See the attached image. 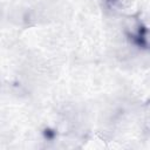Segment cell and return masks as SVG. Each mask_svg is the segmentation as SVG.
I'll list each match as a JSON object with an SVG mask.
<instances>
[{
    "instance_id": "1",
    "label": "cell",
    "mask_w": 150,
    "mask_h": 150,
    "mask_svg": "<svg viewBox=\"0 0 150 150\" xmlns=\"http://www.w3.org/2000/svg\"><path fill=\"white\" fill-rule=\"evenodd\" d=\"M127 36L129 41L135 45L139 49H148L149 41H148V28L141 21L137 22L128 33Z\"/></svg>"
},
{
    "instance_id": "2",
    "label": "cell",
    "mask_w": 150,
    "mask_h": 150,
    "mask_svg": "<svg viewBox=\"0 0 150 150\" xmlns=\"http://www.w3.org/2000/svg\"><path fill=\"white\" fill-rule=\"evenodd\" d=\"M43 136H45V138H47V139H53V138L56 136V132H55L53 129L47 128V129L43 130Z\"/></svg>"
},
{
    "instance_id": "3",
    "label": "cell",
    "mask_w": 150,
    "mask_h": 150,
    "mask_svg": "<svg viewBox=\"0 0 150 150\" xmlns=\"http://www.w3.org/2000/svg\"><path fill=\"white\" fill-rule=\"evenodd\" d=\"M104 4L108 8L112 9V8H116L121 4V0H104Z\"/></svg>"
}]
</instances>
